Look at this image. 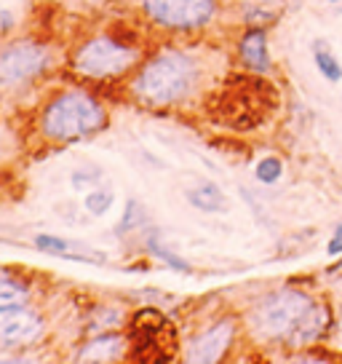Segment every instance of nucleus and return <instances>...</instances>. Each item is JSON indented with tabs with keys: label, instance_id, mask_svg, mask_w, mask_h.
<instances>
[{
	"label": "nucleus",
	"instance_id": "obj_1",
	"mask_svg": "<svg viewBox=\"0 0 342 364\" xmlns=\"http://www.w3.org/2000/svg\"><path fill=\"white\" fill-rule=\"evenodd\" d=\"M198 78H201L198 62L187 51L163 48L134 70L128 89L142 105L169 107L187 100L198 86Z\"/></svg>",
	"mask_w": 342,
	"mask_h": 364
},
{
	"label": "nucleus",
	"instance_id": "obj_2",
	"mask_svg": "<svg viewBox=\"0 0 342 364\" xmlns=\"http://www.w3.org/2000/svg\"><path fill=\"white\" fill-rule=\"evenodd\" d=\"M110 124L104 105L86 89H67L40 110V134L48 142L70 145L104 132Z\"/></svg>",
	"mask_w": 342,
	"mask_h": 364
},
{
	"label": "nucleus",
	"instance_id": "obj_3",
	"mask_svg": "<svg viewBox=\"0 0 342 364\" xmlns=\"http://www.w3.org/2000/svg\"><path fill=\"white\" fill-rule=\"evenodd\" d=\"M316 300L308 292H299L292 287H284L278 292L265 295L257 306L249 311L246 324L249 332L263 343H289L294 332L308 321L316 311Z\"/></svg>",
	"mask_w": 342,
	"mask_h": 364
},
{
	"label": "nucleus",
	"instance_id": "obj_4",
	"mask_svg": "<svg viewBox=\"0 0 342 364\" xmlns=\"http://www.w3.org/2000/svg\"><path fill=\"white\" fill-rule=\"evenodd\" d=\"M142 62V48L115 35H94L72 51V70L92 80H115L134 73Z\"/></svg>",
	"mask_w": 342,
	"mask_h": 364
},
{
	"label": "nucleus",
	"instance_id": "obj_5",
	"mask_svg": "<svg viewBox=\"0 0 342 364\" xmlns=\"http://www.w3.org/2000/svg\"><path fill=\"white\" fill-rule=\"evenodd\" d=\"M54 62V51L40 41L19 38L0 48V89H19L40 78Z\"/></svg>",
	"mask_w": 342,
	"mask_h": 364
},
{
	"label": "nucleus",
	"instance_id": "obj_6",
	"mask_svg": "<svg viewBox=\"0 0 342 364\" xmlns=\"http://www.w3.org/2000/svg\"><path fill=\"white\" fill-rule=\"evenodd\" d=\"M142 14L169 33L204 30L217 14V0H139Z\"/></svg>",
	"mask_w": 342,
	"mask_h": 364
},
{
	"label": "nucleus",
	"instance_id": "obj_7",
	"mask_svg": "<svg viewBox=\"0 0 342 364\" xmlns=\"http://www.w3.org/2000/svg\"><path fill=\"white\" fill-rule=\"evenodd\" d=\"M43 335H46V318L30 303L0 308V348L6 351L30 348L43 341Z\"/></svg>",
	"mask_w": 342,
	"mask_h": 364
},
{
	"label": "nucleus",
	"instance_id": "obj_8",
	"mask_svg": "<svg viewBox=\"0 0 342 364\" xmlns=\"http://www.w3.org/2000/svg\"><path fill=\"white\" fill-rule=\"evenodd\" d=\"M236 332H238V324H236L233 316L217 318V321L209 324L206 330L195 332L193 341L184 346V359L195 364L219 362V359L230 351V346L236 341Z\"/></svg>",
	"mask_w": 342,
	"mask_h": 364
},
{
	"label": "nucleus",
	"instance_id": "obj_9",
	"mask_svg": "<svg viewBox=\"0 0 342 364\" xmlns=\"http://www.w3.org/2000/svg\"><path fill=\"white\" fill-rule=\"evenodd\" d=\"M33 247L43 255L51 257H62V260H75V262H89V265H104L107 255L99 250H92L83 241H70L62 236H51V233H38L33 239Z\"/></svg>",
	"mask_w": 342,
	"mask_h": 364
},
{
	"label": "nucleus",
	"instance_id": "obj_10",
	"mask_svg": "<svg viewBox=\"0 0 342 364\" xmlns=\"http://www.w3.org/2000/svg\"><path fill=\"white\" fill-rule=\"evenodd\" d=\"M238 57L243 68L257 73V75H267L270 73V48H267V30L265 27H249L246 33L238 38Z\"/></svg>",
	"mask_w": 342,
	"mask_h": 364
},
{
	"label": "nucleus",
	"instance_id": "obj_11",
	"mask_svg": "<svg viewBox=\"0 0 342 364\" xmlns=\"http://www.w3.org/2000/svg\"><path fill=\"white\" fill-rule=\"evenodd\" d=\"M126 335L123 332H102L86 346H80L75 353V362H115L126 351Z\"/></svg>",
	"mask_w": 342,
	"mask_h": 364
},
{
	"label": "nucleus",
	"instance_id": "obj_12",
	"mask_svg": "<svg viewBox=\"0 0 342 364\" xmlns=\"http://www.w3.org/2000/svg\"><path fill=\"white\" fill-rule=\"evenodd\" d=\"M184 198H187V204L198 209V212H206V215H219V212H225L228 209V198L225 193L219 191V185L214 182H198L193 188H187L184 191Z\"/></svg>",
	"mask_w": 342,
	"mask_h": 364
},
{
	"label": "nucleus",
	"instance_id": "obj_13",
	"mask_svg": "<svg viewBox=\"0 0 342 364\" xmlns=\"http://www.w3.org/2000/svg\"><path fill=\"white\" fill-rule=\"evenodd\" d=\"M30 297H33V289L27 282L9 271H0V308L24 306L30 303Z\"/></svg>",
	"mask_w": 342,
	"mask_h": 364
},
{
	"label": "nucleus",
	"instance_id": "obj_14",
	"mask_svg": "<svg viewBox=\"0 0 342 364\" xmlns=\"http://www.w3.org/2000/svg\"><path fill=\"white\" fill-rule=\"evenodd\" d=\"M145 223H148V209L139 204L137 198H128L123 209V217H121V223L115 225V233H118V236H128V233L139 230Z\"/></svg>",
	"mask_w": 342,
	"mask_h": 364
},
{
	"label": "nucleus",
	"instance_id": "obj_15",
	"mask_svg": "<svg viewBox=\"0 0 342 364\" xmlns=\"http://www.w3.org/2000/svg\"><path fill=\"white\" fill-rule=\"evenodd\" d=\"M145 247H148V252L153 255V257H155V260H160L163 265H169L171 271L190 273V262L184 260V257H180V255H174L171 250H166V247H160L158 233H150L148 241H145Z\"/></svg>",
	"mask_w": 342,
	"mask_h": 364
},
{
	"label": "nucleus",
	"instance_id": "obj_16",
	"mask_svg": "<svg viewBox=\"0 0 342 364\" xmlns=\"http://www.w3.org/2000/svg\"><path fill=\"white\" fill-rule=\"evenodd\" d=\"M313 62H316V70H319L324 78L329 83H340L342 80V65L340 59L331 54L329 48H324V43H316V51H313Z\"/></svg>",
	"mask_w": 342,
	"mask_h": 364
},
{
	"label": "nucleus",
	"instance_id": "obj_17",
	"mask_svg": "<svg viewBox=\"0 0 342 364\" xmlns=\"http://www.w3.org/2000/svg\"><path fill=\"white\" fill-rule=\"evenodd\" d=\"M113 201H115V196H113L110 188H96V191H89V193H86L83 206H86V212H89V215L102 217L113 209Z\"/></svg>",
	"mask_w": 342,
	"mask_h": 364
},
{
	"label": "nucleus",
	"instance_id": "obj_18",
	"mask_svg": "<svg viewBox=\"0 0 342 364\" xmlns=\"http://www.w3.org/2000/svg\"><path fill=\"white\" fill-rule=\"evenodd\" d=\"M254 177H257V182H263V185H275V182L284 177V164H281V159H275V156H265V159L257 161Z\"/></svg>",
	"mask_w": 342,
	"mask_h": 364
},
{
	"label": "nucleus",
	"instance_id": "obj_19",
	"mask_svg": "<svg viewBox=\"0 0 342 364\" xmlns=\"http://www.w3.org/2000/svg\"><path fill=\"white\" fill-rule=\"evenodd\" d=\"M241 16H243V22L249 24V27H265L267 22H273L275 19V11L273 6H263V3H243V11H241Z\"/></svg>",
	"mask_w": 342,
	"mask_h": 364
},
{
	"label": "nucleus",
	"instance_id": "obj_20",
	"mask_svg": "<svg viewBox=\"0 0 342 364\" xmlns=\"http://www.w3.org/2000/svg\"><path fill=\"white\" fill-rule=\"evenodd\" d=\"M96 174H99V171L75 169V171H72V188H75V191H83V188H89V185H94V182H96Z\"/></svg>",
	"mask_w": 342,
	"mask_h": 364
},
{
	"label": "nucleus",
	"instance_id": "obj_21",
	"mask_svg": "<svg viewBox=\"0 0 342 364\" xmlns=\"http://www.w3.org/2000/svg\"><path fill=\"white\" fill-rule=\"evenodd\" d=\"M326 255H329V257H337V255H342V223H337V225H334V233H331L329 244H326Z\"/></svg>",
	"mask_w": 342,
	"mask_h": 364
},
{
	"label": "nucleus",
	"instance_id": "obj_22",
	"mask_svg": "<svg viewBox=\"0 0 342 364\" xmlns=\"http://www.w3.org/2000/svg\"><path fill=\"white\" fill-rule=\"evenodd\" d=\"M13 27V16L11 11H0V33H9Z\"/></svg>",
	"mask_w": 342,
	"mask_h": 364
},
{
	"label": "nucleus",
	"instance_id": "obj_23",
	"mask_svg": "<svg viewBox=\"0 0 342 364\" xmlns=\"http://www.w3.org/2000/svg\"><path fill=\"white\" fill-rule=\"evenodd\" d=\"M251 3H263V6H278L281 0H251Z\"/></svg>",
	"mask_w": 342,
	"mask_h": 364
},
{
	"label": "nucleus",
	"instance_id": "obj_24",
	"mask_svg": "<svg viewBox=\"0 0 342 364\" xmlns=\"http://www.w3.org/2000/svg\"><path fill=\"white\" fill-rule=\"evenodd\" d=\"M326 3H340V0H326Z\"/></svg>",
	"mask_w": 342,
	"mask_h": 364
}]
</instances>
